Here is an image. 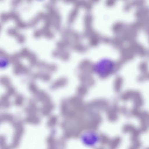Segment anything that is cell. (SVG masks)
<instances>
[{
	"mask_svg": "<svg viewBox=\"0 0 149 149\" xmlns=\"http://www.w3.org/2000/svg\"><path fill=\"white\" fill-rule=\"evenodd\" d=\"M96 68V70L99 74L102 76H106L109 74L112 70V67L111 62L108 61L103 62L102 64H100L99 66Z\"/></svg>",
	"mask_w": 149,
	"mask_h": 149,
	"instance_id": "obj_1",
	"label": "cell"
}]
</instances>
